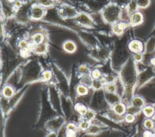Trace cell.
Masks as SVG:
<instances>
[{
    "label": "cell",
    "mask_w": 155,
    "mask_h": 137,
    "mask_svg": "<svg viewBox=\"0 0 155 137\" xmlns=\"http://www.w3.org/2000/svg\"><path fill=\"white\" fill-rule=\"evenodd\" d=\"M77 93L79 96H85L88 93L87 87L83 85H79L77 87Z\"/></svg>",
    "instance_id": "cell-23"
},
{
    "label": "cell",
    "mask_w": 155,
    "mask_h": 137,
    "mask_svg": "<svg viewBox=\"0 0 155 137\" xmlns=\"http://www.w3.org/2000/svg\"><path fill=\"white\" fill-rule=\"evenodd\" d=\"M64 49L68 53H73L76 50V45L73 42L67 41L64 44Z\"/></svg>",
    "instance_id": "cell-16"
},
{
    "label": "cell",
    "mask_w": 155,
    "mask_h": 137,
    "mask_svg": "<svg viewBox=\"0 0 155 137\" xmlns=\"http://www.w3.org/2000/svg\"><path fill=\"white\" fill-rule=\"evenodd\" d=\"M106 84L108 83H115V82H116V77L115 76L112 74H107L105 75V77H103Z\"/></svg>",
    "instance_id": "cell-24"
},
{
    "label": "cell",
    "mask_w": 155,
    "mask_h": 137,
    "mask_svg": "<svg viewBox=\"0 0 155 137\" xmlns=\"http://www.w3.org/2000/svg\"><path fill=\"white\" fill-rule=\"evenodd\" d=\"M104 86V84L102 83V81L100 79H94L92 80V86L93 88L94 89L98 91L100 90Z\"/></svg>",
    "instance_id": "cell-21"
},
{
    "label": "cell",
    "mask_w": 155,
    "mask_h": 137,
    "mask_svg": "<svg viewBox=\"0 0 155 137\" xmlns=\"http://www.w3.org/2000/svg\"><path fill=\"white\" fill-rule=\"evenodd\" d=\"M129 26L130 24L128 22L120 21L113 24L112 32L117 36H121L124 33L126 29H127Z\"/></svg>",
    "instance_id": "cell-7"
},
{
    "label": "cell",
    "mask_w": 155,
    "mask_h": 137,
    "mask_svg": "<svg viewBox=\"0 0 155 137\" xmlns=\"http://www.w3.org/2000/svg\"><path fill=\"white\" fill-rule=\"evenodd\" d=\"M144 15L140 11H136L130 15L128 23L130 26L136 27L140 26L144 22Z\"/></svg>",
    "instance_id": "cell-5"
},
{
    "label": "cell",
    "mask_w": 155,
    "mask_h": 137,
    "mask_svg": "<svg viewBox=\"0 0 155 137\" xmlns=\"http://www.w3.org/2000/svg\"><path fill=\"white\" fill-rule=\"evenodd\" d=\"M117 85L115 83H108L105 86V91L110 93H116L117 91Z\"/></svg>",
    "instance_id": "cell-19"
},
{
    "label": "cell",
    "mask_w": 155,
    "mask_h": 137,
    "mask_svg": "<svg viewBox=\"0 0 155 137\" xmlns=\"http://www.w3.org/2000/svg\"><path fill=\"white\" fill-rule=\"evenodd\" d=\"M126 105L122 102H119L112 106V110L118 115L123 116L126 113Z\"/></svg>",
    "instance_id": "cell-11"
},
{
    "label": "cell",
    "mask_w": 155,
    "mask_h": 137,
    "mask_svg": "<svg viewBox=\"0 0 155 137\" xmlns=\"http://www.w3.org/2000/svg\"><path fill=\"white\" fill-rule=\"evenodd\" d=\"M79 21L82 23V24L85 26H92L93 24L92 21L90 18L85 15H82L79 16Z\"/></svg>",
    "instance_id": "cell-18"
},
{
    "label": "cell",
    "mask_w": 155,
    "mask_h": 137,
    "mask_svg": "<svg viewBox=\"0 0 155 137\" xmlns=\"http://www.w3.org/2000/svg\"><path fill=\"white\" fill-rule=\"evenodd\" d=\"M80 71L81 73L87 74L88 73V69L86 66H81L80 68Z\"/></svg>",
    "instance_id": "cell-35"
},
{
    "label": "cell",
    "mask_w": 155,
    "mask_h": 137,
    "mask_svg": "<svg viewBox=\"0 0 155 137\" xmlns=\"http://www.w3.org/2000/svg\"><path fill=\"white\" fill-rule=\"evenodd\" d=\"M125 9L130 15L138 11L139 9V7L136 0H130L126 6Z\"/></svg>",
    "instance_id": "cell-12"
},
{
    "label": "cell",
    "mask_w": 155,
    "mask_h": 137,
    "mask_svg": "<svg viewBox=\"0 0 155 137\" xmlns=\"http://www.w3.org/2000/svg\"><path fill=\"white\" fill-rule=\"evenodd\" d=\"M118 73L120 82L123 87V94L121 98L124 102L128 105L131 102L134 91L136 89L138 76L136 62L132 57L129 58Z\"/></svg>",
    "instance_id": "cell-1"
},
{
    "label": "cell",
    "mask_w": 155,
    "mask_h": 137,
    "mask_svg": "<svg viewBox=\"0 0 155 137\" xmlns=\"http://www.w3.org/2000/svg\"><path fill=\"white\" fill-rule=\"evenodd\" d=\"M130 104L132 106H133L138 109H141L144 108L145 105V100L142 97L135 96L134 97L132 98Z\"/></svg>",
    "instance_id": "cell-10"
},
{
    "label": "cell",
    "mask_w": 155,
    "mask_h": 137,
    "mask_svg": "<svg viewBox=\"0 0 155 137\" xmlns=\"http://www.w3.org/2000/svg\"><path fill=\"white\" fill-rule=\"evenodd\" d=\"M34 51L36 53H45L46 52V49H47V47L45 43H39V44H36L35 45V46L33 48Z\"/></svg>",
    "instance_id": "cell-17"
},
{
    "label": "cell",
    "mask_w": 155,
    "mask_h": 137,
    "mask_svg": "<svg viewBox=\"0 0 155 137\" xmlns=\"http://www.w3.org/2000/svg\"><path fill=\"white\" fill-rule=\"evenodd\" d=\"M52 76V74L50 71H45L42 74V80L47 81L50 79Z\"/></svg>",
    "instance_id": "cell-34"
},
{
    "label": "cell",
    "mask_w": 155,
    "mask_h": 137,
    "mask_svg": "<svg viewBox=\"0 0 155 137\" xmlns=\"http://www.w3.org/2000/svg\"><path fill=\"white\" fill-rule=\"evenodd\" d=\"M90 126V121L88 120H84L81 122L79 124V128L82 130H87Z\"/></svg>",
    "instance_id": "cell-31"
},
{
    "label": "cell",
    "mask_w": 155,
    "mask_h": 137,
    "mask_svg": "<svg viewBox=\"0 0 155 137\" xmlns=\"http://www.w3.org/2000/svg\"><path fill=\"white\" fill-rule=\"evenodd\" d=\"M94 58L99 60H105L107 59L111 55V53L109 49L107 48L101 49L98 50L95 54H93Z\"/></svg>",
    "instance_id": "cell-9"
},
{
    "label": "cell",
    "mask_w": 155,
    "mask_h": 137,
    "mask_svg": "<svg viewBox=\"0 0 155 137\" xmlns=\"http://www.w3.org/2000/svg\"><path fill=\"white\" fill-rule=\"evenodd\" d=\"M154 77H155V71L153 67L151 65L147 66L138 73V82L135 90L139 89L143 85L150 82Z\"/></svg>",
    "instance_id": "cell-4"
},
{
    "label": "cell",
    "mask_w": 155,
    "mask_h": 137,
    "mask_svg": "<svg viewBox=\"0 0 155 137\" xmlns=\"http://www.w3.org/2000/svg\"><path fill=\"white\" fill-rule=\"evenodd\" d=\"M92 76L94 79H99L101 77V73L99 70L95 69L92 73Z\"/></svg>",
    "instance_id": "cell-32"
},
{
    "label": "cell",
    "mask_w": 155,
    "mask_h": 137,
    "mask_svg": "<svg viewBox=\"0 0 155 137\" xmlns=\"http://www.w3.org/2000/svg\"><path fill=\"white\" fill-rule=\"evenodd\" d=\"M145 53H153L155 51V38L150 39L145 45Z\"/></svg>",
    "instance_id": "cell-13"
},
{
    "label": "cell",
    "mask_w": 155,
    "mask_h": 137,
    "mask_svg": "<svg viewBox=\"0 0 155 137\" xmlns=\"http://www.w3.org/2000/svg\"><path fill=\"white\" fill-rule=\"evenodd\" d=\"M131 52L126 45L124 47L116 48L110 55L111 68L112 70L118 73L124 65L131 57Z\"/></svg>",
    "instance_id": "cell-2"
},
{
    "label": "cell",
    "mask_w": 155,
    "mask_h": 137,
    "mask_svg": "<svg viewBox=\"0 0 155 137\" xmlns=\"http://www.w3.org/2000/svg\"><path fill=\"white\" fill-rule=\"evenodd\" d=\"M14 94L13 89L10 86H6L3 89V95L7 98H10Z\"/></svg>",
    "instance_id": "cell-20"
},
{
    "label": "cell",
    "mask_w": 155,
    "mask_h": 137,
    "mask_svg": "<svg viewBox=\"0 0 155 137\" xmlns=\"http://www.w3.org/2000/svg\"><path fill=\"white\" fill-rule=\"evenodd\" d=\"M129 50L133 53H142L144 50L143 43L138 39H133L127 44Z\"/></svg>",
    "instance_id": "cell-6"
},
{
    "label": "cell",
    "mask_w": 155,
    "mask_h": 137,
    "mask_svg": "<svg viewBox=\"0 0 155 137\" xmlns=\"http://www.w3.org/2000/svg\"><path fill=\"white\" fill-rule=\"evenodd\" d=\"M154 124L155 123L153 122L152 119H147L144 121L143 125L146 129L150 130L154 128Z\"/></svg>",
    "instance_id": "cell-25"
},
{
    "label": "cell",
    "mask_w": 155,
    "mask_h": 137,
    "mask_svg": "<svg viewBox=\"0 0 155 137\" xmlns=\"http://www.w3.org/2000/svg\"><path fill=\"white\" fill-rule=\"evenodd\" d=\"M135 115L131 113H127L124 116V120L128 123H131L133 122H134L135 120Z\"/></svg>",
    "instance_id": "cell-29"
},
{
    "label": "cell",
    "mask_w": 155,
    "mask_h": 137,
    "mask_svg": "<svg viewBox=\"0 0 155 137\" xmlns=\"http://www.w3.org/2000/svg\"><path fill=\"white\" fill-rule=\"evenodd\" d=\"M81 85H83L87 87H88L90 86H92V80L89 76H85L82 78V79L81 80Z\"/></svg>",
    "instance_id": "cell-26"
},
{
    "label": "cell",
    "mask_w": 155,
    "mask_h": 137,
    "mask_svg": "<svg viewBox=\"0 0 155 137\" xmlns=\"http://www.w3.org/2000/svg\"><path fill=\"white\" fill-rule=\"evenodd\" d=\"M52 1H55V0H52Z\"/></svg>",
    "instance_id": "cell-39"
},
{
    "label": "cell",
    "mask_w": 155,
    "mask_h": 137,
    "mask_svg": "<svg viewBox=\"0 0 155 137\" xmlns=\"http://www.w3.org/2000/svg\"><path fill=\"white\" fill-rule=\"evenodd\" d=\"M32 17L35 19H39L41 18L44 14V10L39 7H35L32 10Z\"/></svg>",
    "instance_id": "cell-15"
},
{
    "label": "cell",
    "mask_w": 155,
    "mask_h": 137,
    "mask_svg": "<svg viewBox=\"0 0 155 137\" xmlns=\"http://www.w3.org/2000/svg\"><path fill=\"white\" fill-rule=\"evenodd\" d=\"M142 113L146 117H152L155 113V109L153 106H144L142 109Z\"/></svg>",
    "instance_id": "cell-14"
},
{
    "label": "cell",
    "mask_w": 155,
    "mask_h": 137,
    "mask_svg": "<svg viewBox=\"0 0 155 137\" xmlns=\"http://www.w3.org/2000/svg\"><path fill=\"white\" fill-rule=\"evenodd\" d=\"M32 39H33V43L36 45V44H39V43H42V41L44 40V36L41 33H38V34H36L35 35L33 38H32Z\"/></svg>",
    "instance_id": "cell-27"
},
{
    "label": "cell",
    "mask_w": 155,
    "mask_h": 137,
    "mask_svg": "<svg viewBox=\"0 0 155 137\" xmlns=\"http://www.w3.org/2000/svg\"><path fill=\"white\" fill-rule=\"evenodd\" d=\"M76 109L77 111L79 112V113L81 116H85L88 111L87 108L85 106L81 104H78L76 107Z\"/></svg>",
    "instance_id": "cell-28"
},
{
    "label": "cell",
    "mask_w": 155,
    "mask_h": 137,
    "mask_svg": "<svg viewBox=\"0 0 155 137\" xmlns=\"http://www.w3.org/2000/svg\"><path fill=\"white\" fill-rule=\"evenodd\" d=\"M152 120H153V122L155 123V113H154V115L152 117Z\"/></svg>",
    "instance_id": "cell-37"
},
{
    "label": "cell",
    "mask_w": 155,
    "mask_h": 137,
    "mask_svg": "<svg viewBox=\"0 0 155 137\" xmlns=\"http://www.w3.org/2000/svg\"><path fill=\"white\" fill-rule=\"evenodd\" d=\"M104 95L107 103L111 106H113L121 102V96L116 93H110L105 91Z\"/></svg>",
    "instance_id": "cell-8"
},
{
    "label": "cell",
    "mask_w": 155,
    "mask_h": 137,
    "mask_svg": "<svg viewBox=\"0 0 155 137\" xmlns=\"http://www.w3.org/2000/svg\"><path fill=\"white\" fill-rule=\"evenodd\" d=\"M85 116H86V118H87L86 120L90 121V120H92L93 119V118L95 117V113L92 110H89V111H87V112L86 113Z\"/></svg>",
    "instance_id": "cell-33"
},
{
    "label": "cell",
    "mask_w": 155,
    "mask_h": 137,
    "mask_svg": "<svg viewBox=\"0 0 155 137\" xmlns=\"http://www.w3.org/2000/svg\"><path fill=\"white\" fill-rule=\"evenodd\" d=\"M15 6L16 7H20L21 6V3L19 1H17L15 3Z\"/></svg>",
    "instance_id": "cell-36"
},
{
    "label": "cell",
    "mask_w": 155,
    "mask_h": 137,
    "mask_svg": "<svg viewBox=\"0 0 155 137\" xmlns=\"http://www.w3.org/2000/svg\"><path fill=\"white\" fill-rule=\"evenodd\" d=\"M139 9H145L148 7L151 3V0H136Z\"/></svg>",
    "instance_id": "cell-22"
},
{
    "label": "cell",
    "mask_w": 155,
    "mask_h": 137,
    "mask_svg": "<svg viewBox=\"0 0 155 137\" xmlns=\"http://www.w3.org/2000/svg\"><path fill=\"white\" fill-rule=\"evenodd\" d=\"M121 12L122 9L119 6L116 4H111L104 8L102 16L106 23L113 24L120 21Z\"/></svg>",
    "instance_id": "cell-3"
},
{
    "label": "cell",
    "mask_w": 155,
    "mask_h": 137,
    "mask_svg": "<svg viewBox=\"0 0 155 137\" xmlns=\"http://www.w3.org/2000/svg\"><path fill=\"white\" fill-rule=\"evenodd\" d=\"M132 57L136 63V62H138V63L142 62V61L143 60V57H144V55L142 54V53H134Z\"/></svg>",
    "instance_id": "cell-30"
},
{
    "label": "cell",
    "mask_w": 155,
    "mask_h": 137,
    "mask_svg": "<svg viewBox=\"0 0 155 137\" xmlns=\"http://www.w3.org/2000/svg\"><path fill=\"white\" fill-rule=\"evenodd\" d=\"M15 1V0H9V1L10 2V3H13V2H14Z\"/></svg>",
    "instance_id": "cell-38"
}]
</instances>
